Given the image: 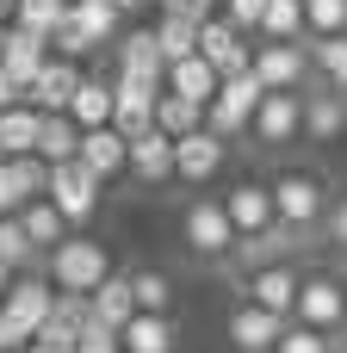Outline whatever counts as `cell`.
Instances as JSON below:
<instances>
[{
	"instance_id": "1",
	"label": "cell",
	"mask_w": 347,
	"mask_h": 353,
	"mask_svg": "<svg viewBox=\"0 0 347 353\" xmlns=\"http://www.w3.org/2000/svg\"><path fill=\"white\" fill-rule=\"evenodd\" d=\"M43 273H50V285H56V292H81V298H87V292H93V285H106L118 267H112V248H106V242H93V236H81V230H75L68 242H56V248L43 254Z\"/></svg>"
},
{
	"instance_id": "2",
	"label": "cell",
	"mask_w": 347,
	"mask_h": 353,
	"mask_svg": "<svg viewBox=\"0 0 347 353\" xmlns=\"http://www.w3.org/2000/svg\"><path fill=\"white\" fill-rule=\"evenodd\" d=\"M180 242H186V254L192 261H205V267H224L230 254H236V223H230V211H224V199H192L186 211H180Z\"/></svg>"
},
{
	"instance_id": "3",
	"label": "cell",
	"mask_w": 347,
	"mask_h": 353,
	"mask_svg": "<svg viewBox=\"0 0 347 353\" xmlns=\"http://www.w3.org/2000/svg\"><path fill=\"white\" fill-rule=\"evenodd\" d=\"M261 99H267V81H261L255 68H236V74H224L217 99L205 105V124H211L224 143H242L248 124H255V112H261Z\"/></svg>"
},
{
	"instance_id": "4",
	"label": "cell",
	"mask_w": 347,
	"mask_h": 353,
	"mask_svg": "<svg viewBox=\"0 0 347 353\" xmlns=\"http://www.w3.org/2000/svg\"><path fill=\"white\" fill-rule=\"evenodd\" d=\"M267 186H273V205H279L286 223H298V230H323L335 192H329V180H323L317 168H279Z\"/></svg>"
},
{
	"instance_id": "5",
	"label": "cell",
	"mask_w": 347,
	"mask_h": 353,
	"mask_svg": "<svg viewBox=\"0 0 347 353\" xmlns=\"http://www.w3.org/2000/svg\"><path fill=\"white\" fill-rule=\"evenodd\" d=\"M267 93H304L317 81V62H310V37H261L255 43V62H248Z\"/></svg>"
},
{
	"instance_id": "6",
	"label": "cell",
	"mask_w": 347,
	"mask_h": 353,
	"mask_svg": "<svg viewBox=\"0 0 347 353\" xmlns=\"http://www.w3.org/2000/svg\"><path fill=\"white\" fill-rule=\"evenodd\" d=\"M50 199H56V211L75 223V230H87L93 217H99V199H106V180L75 155V161H50V186H43Z\"/></svg>"
},
{
	"instance_id": "7",
	"label": "cell",
	"mask_w": 347,
	"mask_h": 353,
	"mask_svg": "<svg viewBox=\"0 0 347 353\" xmlns=\"http://www.w3.org/2000/svg\"><path fill=\"white\" fill-rule=\"evenodd\" d=\"M286 323H292V316H279V310L242 298V304H230V316H224V341H230V353H273L279 335H286Z\"/></svg>"
},
{
	"instance_id": "8",
	"label": "cell",
	"mask_w": 347,
	"mask_h": 353,
	"mask_svg": "<svg viewBox=\"0 0 347 353\" xmlns=\"http://www.w3.org/2000/svg\"><path fill=\"white\" fill-rule=\"evenodd\" d=\"M292 316L310 323V329H323V335H341L347 329V279H335V273H304Z\"/></svg>"
},
{
	"instance_id": "9",
	"label": "cell",
	"mask_w": 347,
	"mask_h": 353,
	"mask_svg": "<svg viewBox=\"0 0 347 353\" xmlns=\"http://www.w3.org/2000/svg\"><path fill=\"white\" fill-rule=\"evenodd\" d=\"M248 143L255 149H292L304 143V93H267L255 124H248Z\"/></svg>"
},
{
	"instance_id": "10",
	"label": "cell",
	"mask_w": 347,
	"mask_h": 353,
	"mask_svg": "<svg viewBox=\"0 0 347 353\" xmlns=\"http://www.w3.org/2000/svg\"><path fill=\"white\" fill-rule=\"evenodd\" d=\"M224 161H230V143H224L211 124L174 137V180H186V186H211V180L224 174Z\"/></svg>"
},
{
	"instance_id": "11",
	"label": "cell",
	"mask_w": 347,
	"mask_h": 353,
	"mask_svg": "<svg viewBox=\"0 0 347 353\" xmlns=\"http://www.w3.org/2000/svg\"><path fill=\"white\" fill-rule=\"evenodd\" d=\"M199 56L205 62H217V74H236V68H248L255 62V43H248V31L242 25H230L224 19V6L199 25Z\"/></svg>"
},
{
	"instance_id": "12",
	"label": "cell",
	"mask_w": 347,
	"mask_h": 353,
	"mask_svg": "<svg viewBox=\"0 0 347 353\" xmlns=\"http://www.w3.org/2000/svg\"><path fill=\"white\" fill-rule=\"evenodd\" d=\"M43 186H50V161L43 155H0V217H12L31 199H43Z\"/></svg>"
},
{
	"instance_id": "13",
	"label": "cell",
	"mask_w": 347,
	"mask_h": 353,
	"mask_svg": "<svg viewBox=\"0 0 347 353\" xmlns=\"http://www.w3.org/2000/svg\"><path fill=\"white\" fill-rule=\"evenodd\" d=\"M155 99H161V87H149V81H137V74H112V124H118L124 137L155 130Z\"/></svg>"
},
{
	"instance_id": "14",
	"label": "cell",
	"mask_w": 347,
	"mask_h": 353,
	"mask_svg": "<svg viewBox=\"0 0 347 353\" xmlns=\"http://www.w3.org/2000/svg\"><path fill=\"white\" fill-rule=\"evenodd\" d=\"M298 285H304V273H298L292 261H267V267L242 273V298H255V304H267V310H279V316L298 310Z\"/></svg>"
},
{
	"instance_id": "15",
	"label": "cell",
	"mask_w": 347,
	"mask_h": 353,
	"mask_svg": "<svg viewBox=\"0 0 347 353\" xmlns=\"http://www.w3.org/2000/svg\"><path fill=\"white\" fill-rule=\"evenodd\" d=\"M224 211H230L236 236H261L267 223H279V205H273V186L267 180H236L224 192Z\"/></svg>"
},
{
	"instance_id": "16",
	"label": "cell",
	"mask_w": 347,
	"mask_h": 353,
	"mask_svg": "<svg viewBox=\"0 0 347 353\" xmlns=\"http://www.w3.org/2000/svg\"><path fill=\"white\" fill-rule=\"evenodd\" d=\"M118 74H137L149 87H168V56H161V37L155 25H137L118 37Z\"/></svg>"
},
{
	"instance_id": "17",
	"label": "cell",
	"mask_w": 347,
	"mask_h": 353,
	"mask_svg": "<svg viewBox=\"0 0 347 353\" xmlns=\"http://www.w3.org/2000/svg\"><path fill=\"white\" fill-rule=\"evenodd\" d=\"M335 137H347V93L310 81L304 87V143H335Z\"/></svg>"
},
{
	"instance_id": "18",
	"label": "cell",
	"mask_w": 347,
	"mask_h": 353,
	"mask_svg": "<svg viewBox=\"0 0 347 353\" xmlns=\"http://www.w3.org/2000/svg\"><path fill=\"white\" fill-rule=\"evenodd\" d=\"M81 62L75 56H50L43 68H37V81L25 87V99L37 105V112H68V99H75V87H81Z\"/></svg>"
},
{
	"instance_id": "19",
	"label": "cell",
	"mask_w": 347,
	"mask_h": 353,
	"mask_svg": "<svg viewBox=\"0 0 347 353\" xmlns=\"http://www.w3.org/2000/svg\"><path fill=\"white\" fill-rule=\"evenodd\" d=\"M81 161H87L99 180H124V174H130V137H124L118 124L81 130Z\"/></svg>"
},
{
	"instance_id": "20",
	"label": "cell",
	"mask_w": 347,
	"mask_h": 353,
	"mask_svg": "<svg viewBox=\"0 0 347 353\" xmlns=\"http://www.w3.org/2000/svg\"><path fill=\"white\" fill-rule=\"evenodd\" d=\"M50 56H56V50H50L43 31H31V25H6V43H0V68H6V74H19V81L31 87L37 68H43Z\"/></svg>"
},
{
	"instance_id": "21",
	"label": "cell",
	"mask_w": 347,
	"mask_h": 353,
	"mask_svg": "<svg viewBox=\"0 0 347 353\" xmlns=\"http://www.w3.org/2000/svg\"><path fill=\"white\" fill-rule=\"evenodd\" d=\"M130 180L137 186H168L174 180V137H161V130L130 137Z\"/></svg>"
},
{
	"instance_id": "22",
	"label": "cell",
	"mask_w": 347,
	"mask_h": 353,
	"mask_svg": "<svg viewBox=\"0 0 347 353\" xmlns=\"http://www.w3.org/2000/svg\"><path fill=\"white\" fill-rule=\"evenodd\" d=\"M81 329H87V298H81V292H56V310L43 316L37 341L56 347V353H75L81 347Z\"/></svg>"
},
{
	"instance_id": "23",
	"label": "cell",
	"mask_w": 347,
	"mask_h": 353,
	"mask_svg": "<svg viewBox=\"0 0 347 353\" xmlns=\"http://www.w3.org/2000/svg\"><path fill=\"white\" fill-rule=\"evenodd\" d=\"M118 341H124V353H180V329H174V316H161V310H137V316L118 329Z\"/></svg>"
},
{
	"instance_id": "24",
	"label": "cell",
	"mask_w": 347,
	"mask_h": 353,
	"mask_svg": "<svg viewBox=\"0 0 347 353\" xmlns=\"http://www.w3.org/2000/svg\"><path fill=\"white\" fill-rule=\"evenodd\" d=\"M68 19L87 31L93 50H112V43L124 37V6H118V0H68Z\"/></svg>"
},
{
	"instance_id": "25",
	"label": "cell",
	"mask_w": 347,
	"mask_h": 353,
	"mask_svg": "<svg viewBox=\"0 0 347 353\" xmlns=\"http://www.w3.org/2000/svg\"><path fill=\"white\" fill-rule=\"evenodd\" d=\"M87 316H93V323H106V329H124V323L137 316V292H130V273H112L106 285H93V292H87Z\"/></svg>"
},
{
	"instance_id": "26",
	"label": "cell",
	"mask_w": 347,
	"mask_h": 353,
	"mask_svg": "<svg viewBox=\"0 0 347 353\" xmlns=\"http://www.w3.org/2000/svg\"><path fill=\"white\" fill-rule=\"evenodd\" d=\"M0 310H12L19 323H31V329H43V316L56 310V285H50V273H43V279H37V273H19Z\"/></svg>"
},
{
	"instance_id": "27",
	"label": "cell",
	"mask_w": 347,
	"mask_h": 353,
	"mask_svg": "<svg viewBox=\"0 0 347 353\" xmlns=\"http://www.w3.org/2000/svg\"><path fill=\"white\" fill-rule=\"evenodd\" d=\"M168 87H174V93H186V99H199V105H211V99H217V87H224V74H217V62H205V56L192 50V56L168 62Z\"/></svg>"
},
{
	"instance_id": "28",
	"label": "cell",
	"mask_w": 347,
	"mask_h": 353,
	"mask_svg": "<svg viewBox=\"0 0 347 353\" xmlns=\"http://www.w3.org/2000/svg\"><path fill=\"white\" fill-rule=\"evenodd\" d=\"M19 223H25V236L37 242V254H50L56 242H68V236H75V223L56 211V199H50V192H43V199H31V205L19 211Z\"/></svg>"
},
{
	"instance_id": "29",
	"label": "cell",
	"mask_w": 347,
	"mask_h": 353,
	"mask_svg": "<svg viewBox=\"0 0 347 353\" xmlns=\"http://www.w3.org/2000/svg\"><path fill=\"white\" fill-rule=\"evenodd\" d=\"M37 130H43V112L31 99L6 105L0 112V155H37Z\"/></svg>"
},
{
	"instance_id": "30",
	"label": "cell",
	"mask_w": 347,
	"mask_h": 353,
	"mask_svg": "<svg viewBox=\"0 0 347 353\" xmlns=\"http://www.w3.org/2000/svg\"><path fill=\"white\" fill-rule=\"evenodd\" d=\"M68 118H75L81 130L112 124V81H106V74H81V87H75V99H68Z\"/></svg>"
},
{
	"instance_id": "31",
	"label": "cell",
	"mask_w": 347,
	"mask_h": 353,
	"mask_svg": "<svg viewBox=\"0 0 347 353\" xmlns=\"http://www.w3.org/2000/svg\"><path fill=\"white\" fill-rule=\"evenodd\" d=\"M155 130H161V137L205 130V105H199V99H186V93H174V87H161V99H155Z\"/></svg>"
},
{
	"instance_id": "32",
	"label": "cell",
	"mask_w": 347,
	"mask_h": 353,
	"mask_svg": "<svg viewBox=\"0 0 347 353\" xmlns=\"http://www.w3.org/2000/svg\"><path fill=\"white\" fill-rule=\"evenodd\" d=\"M155 37H161V56L180 62V56L199 50V19H186L180 6H161V12H155Z\"/></svg>"
},
{
	"instance_id": "33",
	"label": "cell",
	"mask_w": 347,
	"mask_h": 353,
	"mask_svg": "<svg viewBox=\"0 0 347 353\" xmlns=\"http://www.w3.org/2000/svg\"><path fill=\"white\" fill-rule=\"evenodd\" d=\"M37 155H43V161H75V155H81V124H75L68 112H43Z\"/></svg>"
},
{
	"instance_id": "34",
	"label": "cell",
	"mask_w": 347,
	"mask_h": 353,
	"mask_svg": "<svg viewBox=\"0 0 347 353\" xmlns=\"http://www.w3.org/2000/svg\"><path fill=\"white\" fill-rule=\"evenodd\" d=\"M310 62H317V81L347 93V31L341 37H310Z\"/></svg>"
},
{
	"instance_id": "35",
	"label": "cell",
	"mask_w": 347,
	"mask_h": 353,
	"mask_svg": "<svg viewBox=\"0 0 347 353\" xmlns=\"http://www.w3.org/2000/svg\"><path fill=\"white\" fill-rule=\"evenodd\" d=\"M0 261H6L12 273H31V267L43 261V254H37V242L25 236V223H19V211H12V217H0Z\"/></svg>"
},
{
	"instance_id": "36",
	"label": "cell",
	"mask_w": 347,
	"mask_h": 353,
	"mask_svg": "<svg viewBox=\"0 0 347 353\" xmlns=\"http://www.w3.org/2000/svg\"><path fill=\"white\" fill-rule=\"evenodd\" d=\"M130 292H137V310H174V279L161 273V267H137L130 273Z\"/></svg>"
},
{
	"instance_id": "37",
	"label": "cell",
	"mask_w": 347,
	"mask_h": 353,
	"mask_svg": "<svg viewBox=\"0 0 347 353\" xmlns=\"http://www.w3.org/2000/svg\"><path fill=\"white\" fill-rule=\"evenodd\" d=\"M255 37H310V25H304V0H267Z\"/></svg>"
},
{
	"instance_id": "38",
	"label": "cell",
	"mask_w": 347,
	"mask_h": 353,
	"mask_svg": "<svg viewBox=\"0 0 347 353\" xmlns=\"http://www.w3.org/2000/svg\"><path fill=\"white\" fill-rule=\"evenodd\" d=\"M62 19H68V0H19V6H12V25H31V31H43V37H50Z\"/></svg>"
},
{
	"instance_id": "39",
	"label": "cell",
	"mask_w": 347,
	"mask_h": 353,
	"mask_svg": "<svg viewBox=\"0 0 347 353\" xmlns=\"http://www.w3.org/2000/svg\"><path fill=\"white\" fill-rule=\"evenodd\" d=\"M304 25H310V37H341L347 0H304Z\"/></svg>"
},
{
	"instance_id": "40",
	"label": "cell",
	"mask_w": 347,
	"mask_h": 353,
	"mask_svg": "<svg viewBox=\"0 0 347 353\" xmlns=\"http://www.w3.org/2000/svg\"><path fill=\"white\" fill-rule=\"evenodd\" d=\"M273 353H335V335H323V329H310V323H298V316H292Z\"/></svg>"
},
{
	"instance_id": "41",
	"label": "cell",
	"mask_w": 347,
	"mask_h": 353,
	"mask_svg": "<svg viewBox=\"0 0 347 353\" xmlns=\"http://www.w3.org/2000/svg\"><path fill=\"white\" fill-rule=\"evenodd\" d=\"M50 50H56V56H75V62H81V56H93V43H87V31H81L75 19H62V25L50 31Z\"/></svg>"
},
{
	"instance_id": "42",
	"label": "cell",
	"mask_w": 347,
	"mask_h": 353,
	"mask_svg": "<svg viewBox=\"0 0 347 353\" xmlns=\"http://www.w3.org/2000/svg\"><path fill=\"white\" fill-rule=\"evenodd\" d=\"M75 353H124V341H118V329H106V323H93V316H87L81 347H75Z\"/></svg>"
},
{
	"instance_id": "43",
	"label": "cell",
	"mask_w": 347,
	"mask_h": 353,
	"mask_svg": "<svg viewBox=\"0 0 347 353\" xmlns=\"http://www.w3.org/2000/svg\"><path fill=\"white\" fill-rule=\"evenodd\" d=\"M31 341H37V329H31V323H19L12 310H0V347H6V353H25Z\"/></svg>"
},
{
	"instance_id": "44",
	"label": "cell",
	"mask_w": 347,
	"mask_h": 353,
	"mask_svg": "<svg viewBox=\"0 0 347 353\" xmlns=\"http://www.w3.org/2000/svg\"><path fill=\"white\" fill-rule=\"evenodd\" d=\"M261 12H267V0H224V19H230V25H242L248 37L261 31Z\"/></svg>"
},
{
	"instance_id": "45",
	"label": "cell",
	"mask_w": 347,
	"mask_h": 353,
	"mask_svg": "<svg viewBox=\"0 0 347 353\" xmlns=\"http://www.w3.org/2000/svg\"><path fill=\"white\" fill-rule=\"evenodd\" d=\"M323 242H329V248H341V254H347V192L335 199V205H329V217H323Z\"/></svg>"
},
{
	"instance_id": "46",
	"label": "cell",
	"mask_w": 347,
	"mask_h": 353,
	"mask_svg": "<svg viewBox=\"0 0 347 353\" xmlns=\"http://www.w3.org/2000/svg\"><path fill=\"white\" fill-rule=\"evenodd\" d=\"M19 99H25V81L0 68V112H6V105H19Z\"/></svg>"
},
{
	"instance_id": "47",
	"label": "cell",
	"mask_w": 347,
	"mask_h": 353,
	"mask_svg": "<svg viewBox=\"0 0 347 353\" xmlns=\"http://www.w3.org/2000/svg\"><path fill=\"white\" fill-rule=\"evenodd\" d=\"M174 6H180V12H186V19H199V25H205V19H211V12H217V6H224V0H174Z\"/></svg>"
},
{
	"instance_id": "48",
	"label": "cell",
	"mask_w": 347,
	"mask_h": 353,
	"mask_svg": "<svg viewBox=\"0 0 347 353\" xmlns=\"http://www.w3.org/2000/svg\"><path fill=\"white\" fill-rule=\"evenodd\" d=\"M12 279H19V273H12V267L0 261V304H6V292H12Z\"/></svg>"
},
{
	"instance_id": "49",
	"label": "cell",
	"mask_w": 347,
	"mask_h": 353,
	"mask_svg": "<svg viewBox=\"0 0 347 353\" xmlns=\"http://www.w3.org/2000/svg\"><path fill=\"white\" fill-rule=\"evenodd\" d=\"M12 6H19V0H0V25H12Z\"/></svg>"
},
{
	"instance_id": "50",
	"label": "cell",
	"mask_w": 347,
	"mask_h": 353,
	"mask_svg": "<svg viewBox=\"0 0 347 353\" xmlns=\"http://www.w3.org/2000/svg\"><path fill=\"white\" fill-rule=\"evenodd\" d=\"M118 6H124V19H130V12H137V6H143V0H118Z\"/></svg>"
},
{
	"instance_id": "51",
	"label": "cell",
	"mask_w": 347,
	"mask_h": 353,
	"mask_svg": "<svg viewBox=\"0 0 347 353\" xmlns=\"http://www.w3.org/2000/svg\"><path fill=\"white\" fill-rule=\"evenodd\" d=\"M25 353H56V347H43V341H31V347H25Z\"/></svg>"
},
{
	"instance_id": "52",
	"label": "cell",
	"mask_w": 347,
	"mask_h": 353,
	"mask_svg": "<svg viewBox=\"0 0 347 353\" xmlns=\"http://www.w3.org/2000/svg\"><path fill=\"white\" fill-rule=\"evenodd\" d=\"M335 353H347V329H341V335H335Z\"/></svg>"
},
{
	"instance_id": "53",
	"label": "cell",
	"mask_w": 347,
	"mask_h": 353,
	"mask_svg": "<svg viewBox=\"0 0 347 353\" xmlns=\"http://www.w3.org/2000/svg\"><path fill=\"white\" fill-rule=\"evenodd\" d=\"M143 6H155V12H161V6H174V0H143Z\"/></svg>"
},
{
	"instance_id": "54",
	"label": "cell",
	"mask_w": 347,
	"mask_h": 353,
	"mask_svg": "<svg viewBox=\"0 0 347 353\" xmlns=\"http://www.w3.org/2000/svg\"><path fill=\"white\" fill-rule=\"evenodd\" d=\"M0 43H6V25H0Z\"/></svg>"
},
{
	"instance_id": "55",
	"label": "cell",
	"mask_w": 347,
	"mask_h": 353,
	"mask_svg": "<svg viewBox=\"0 0 347 353\" xmlns=\"http://www.w3.org/2000/svg\"><path fill=\"white\" fill-rule=\"evenodd\" d=\"M0 353H6V347H0Z\"/></svg>"
}]
</instances>
